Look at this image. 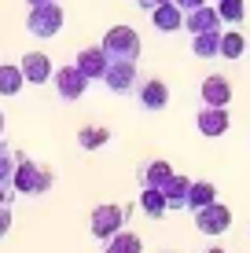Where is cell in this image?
Here are the masks:
<instances>
[{
	"label": "cell",
	"instance_id": "d6a6232c",
	"mask_svg": "<svg viewBox=\"0 0 250 253\" xmlns=\"http://www.w3.org/2000/svg\"><path fill=\"white\" fill-rule=\"evenodd\" d=\"M0 151H4V139H0Z\"/></svg>",
	"mask_w": 250,
	"mask_h": 253
},
{
	"label": "cell",
	"instance_id": "ffe728a7",
	"mask_svg": "<svg viewBox=\"0 0 250 253\" xmlns=\"http://www.w3.org/2000/svg\"><path fill=\"white\" fill-rule=\"evenodd\" d=\"M26 84L22 77V66H11V63H0V95H19Z\"/></svg>",
	"mask_w": 250,
	"mask_h": 253
},
{
	"label": "cell",
	"instance_id": "277c9868",
	"mask_svg": "<svg viewBox=\"0 0 250 253\" xmlns=\"http://www.w3.org/2000/svg\"><path fill=\"white\" fill-rule=\"evenodd\" d=\"M125 216H129V209H122V206H96L92 209V235L103 239V242L114 239V235L122 231Z\"/></svg>",
	"mask_w": 250,
	"mask_h": 253
},
{
	"label": "cell",
	"instance_id": "cb8c5ba5",
	"mask_svg": "<svg viewBox=\"0 0 250 253\" xmlns=\"http://www.w3.org/2000/svg\"><path fill=\"white\" fill-rule=\"evenodd\" d=\"M243 48H247L243 33H221V55H225V59H239Z\"/></svg>",
	"mask_w": 250,
	"mask_h": 253
},
{
	"label": "cell",
	"instance_id": "d6986e66",
	"mask_svg": "<svg viewBox=\"0 0 250 253\" xmlns=\"http://www.w3.org/2000/svg\"><path fill=\"white\" fill-rule=\"evenodd\" d=\"M169 176H173V169H169V162H162V158H154V162H148L140 169V184L144 187H162Z\"/></svg>",
	"mask_w": 250,
	"mask_h": 253
},
{
	"label": "cell",
	"instance_id": "7402d4cb",
	"mask_svg": "<svg viewBox=\"0 0 250 253\" xmlns=\"http://www.w3.org/2000/svg\"><path fill=\"white\" fill-rule=\"evenodd\" d=\"M217 15H221V22L239 26L247 19V7H243V0H217Z\"/></svg>",
	"mask_w": 250,
	"mask_h": 253
},
{
	"label": "cell",
	"instance_id": "8992f818",
	"mask_svg": "<svg viewBox=\"0 0 250 253\" xmlns=\"http://www.w3.org/2000/svg\"><path fill=\"white\" fill-rule=\"evenodd\" d=\"M103 84L114 95L133 92L136 88V63H129V59H110L107 70H103Z\"/></svg>",
	"mask_w": 250,
	"mask_h": 253
},
{
	"label": "cell",
	"instance_id": "7c38bea8",
	"mask_svg": "<svg viewBox=\"0 0 250 253\" xmlns=\"http://www.w3.org/2000/svg\"><path fill=\"white\" fill-rule=\"evenodd\" d=\"M19 66H22V77L30 84H45L48 77H51V59L45 55V51H26Z\"/></svg>",
	"mask_w": 250,
	"mask_h": 253
},
{
	"label": "cell",
	"instance_id": "7a4b0ae2",
	"mask_svg": "<svg viewBox=\"0 0 250 253\" xmlns=\"http://www.w3.org/2000/svg\"><path fill=\"white\" fill-rule=\"evenodd\" d=\"M103 51H107L110 59H129V63H136V59H140V33H136L133 26H110V30L103 33Z\"/></svg>",
	"mask_w": 250,
	"mask_h": 253
},
{
	"label": "cell",
	"instance_id": "9c48e42d",
	"mask_svg": "<svg viewBox=\"0 0 250 253\" xmlns=\"http://www.w3.org/2000/svg\"><path fill=\"white\" fill-rule=\"evenodd\" d=\"M151 22L158 33H177L180 26H184V7L177 4V0H166V4L151 7Z\"/></svg>",
	"mask_w": 250,
	"mask_h": 253
},
{
	"label": "cell",
	"instance_id": "4316f807",
	"mask_svg": "<svg viewBox=\"0 0 250 253\" xmlns=\"http://www.w3.org/2000/svg\"><path fill=\"white\" fill-rule=\"evenodd\" d=\"M7 202H11V187L0 184V206H7Z\"/></svg>",
	"mask_w": 250,
	"mask_h": 253
},
{
	"label": "cell",
	"instance_id": "44dd1931",
	"mask_svg": "<svg viewBox=\"0 0 250 253\" xmlns=\"http://www.w3.org/2000/svg\"><path fill=\"white\" fill-rule=\"evenodd\" d=\"M140 250H144L140 235H129V231H118L114 239H107V250H103V253H140Z\"/></svg>",
	"mask_w": 250,
	"mask_h": 253
},
{
	"label": "cell",
	"instance_id": "4dcf8cb0",
	"mask_svg": "<svg viewBox=\"0 0 250 253\" xmlns=\"http://www.w3.org/2000/svg\"><path fill=\"white\" fill-rule=\"evenodd\" d=\"M0 136H4V114H0Z\"/></svg>",
	"mask_w": 250,
	"mask_h": 253
},
{
	"label": "cell",
	"instance_id": "f546056e",
	"mask_svg": "<svg viewBox=\"0 0 250 253\" xmlns=\"http://www.w3.org/2000/svg\"><path fill=\"white\" fill-rule=\"evenodd\" d=\"M30 7H37V4H55V0H26Z\"/></svg>",
	"mask_w": 250,
	"mask_h": 253
},
{
	"label": "cell",
	"instance_id": "ba28073f",
	"mask_svg": "<svg viewBox=\"0 0 250 253\" xmlns=\"http://www.w3.org/2000/svg\"><path fill=\"white\" fill-rule=\"evenodd\" d=\"M195 125H199V132L210 136V139L225 136L228 125H232V121H228V107H202L199 118H195Z\"/></svg>",
	"mask_w": 250,
	"mask_h": 253
},
{
	"label": "cell",
	"instance_id": "e0dca14e",
	"mask_svg": "<svg viewBox=\"0 0 250 253\" xmlns=\"http://www.w3.org/2000/svg\"><path fill=\"white\" fill-rule=\"evenodd\" d=\"M192 51H195L199 59H213V55H221V30L192 33Z\"/></svg>",
	"mask_w": 250,
	"mask_h": 253
},
{
	"label": "cell",
	"instance_id": "484cf974",
	"mask_svg": "<svg viewBox=\"0 0 250 253\" xmlns=\"http://www.w3.org/2000/svg\"><path fill=\"white\" fill-rule=\"evenodd\" d=\"M7 231H11V209H7V206H0V239H4Z\"/></svg>",
	"mask_w": 250,
	"mask_h": 253
},
{
	"label": "cell",
	"instance_id": "9a60e30c",
	"mask_svg": "<svg viewBox=\"0 0 250 253\" xmlns=\"http://www.w3.org/2000/svg\"><path fill=\"white\" fill-rule=\"evenodd\" d=\"M188 187H192V180L180 176V172H173V176L162 184V195H166L169 209H184V206H188Z\"/></svg>",
	"mask_w": 250,
	"mask_h": 253
},
{
	"label": "cell",
	"instance_id": "ac0fdd59",
	"mask_svg": "<svg viewBox=\"0 0 250 253\" xmlns=\"http://www.w3.org/2000/svg\"><path fill=\"white\" fill-rule=\"evenodd\" d=\"M140 209L151 216V220L166 216V213H169V202H166V195H162V187H144V195H140Z\"/></svg>",
	"mask_w": 250,
	"mask_h": 253
},
{
	"label": "cell",
	"instance_id": "52a82bcc",
	"mask_svg": "<svg viewBox=\"0 0 250 253\" xmlns=\"http://www.w3.org/2000/svg\"><path fill=\"white\" fill-rule=\"evenodd\" d=\"M195 228L202 235H225L232 228V209L221 206V202H210V206L195 209Z\"/></svg>",
	"mask_w": 250,
	"mask_h": 253
},
{
	"label": "cell",
	"instance_id": "5b68a950",
	"mask_svg": "<svg viewBox=\"0 0 250 253\" xmlns=\"http://www.w3.org/2000/svg\"><path fill=\"white\" fill-rule=\"evenodd\" d=\"M51 81H55V92L63 95L66 103H74V99H81L85 92H89V77L81 74V66H59L55 74H51Z\"/></svg>",
	"mask_w": 250,
	"mask_h": 253
},
{
	"label": "cell",
	"instance_id": "2e32d148",
	"mask_svg": "<svg viewBox=\"0 0 250 253\" xmlns=\"http://www.w3.org/2000/svg\"><path fill=\"white\" fill-rule=\"evenodd\" d=\"M210 202H217V187L210 184V180H192V187H188V206L184 209H202V206H210Z\"/></svg>",
	"mask_w": 250,
	"mask_h": 253
},
{
	"label": "cell",
	"instance_id": "8fae6325",
	"mask_svg": "<svg viewBox=\"0 0 250 253\" xmlns=\"http://www.w3.org/2000/svg\"><path fill=\"white\" fill-rule=\"evenodd\" d=\"M107 63H110V55L103 51V44L77 51V66H81V74L89 77V81H103V70H107Z\"/></svg>",
	"mask_w": 250,
	"mask_h": 253
},
{
	"label": "cell",
	"instance_id": "d4e9b609",
	"mask_svg": "<svg viewBox=\"0 0 250 253\" xmlns=\"http://www.w3.org/2000/svg\"><path fill=\"white\" fill-rule=\"evenodd\" d=\"M15 165H19V154L15 151H0V184H11V176H15Z\"/></svg>",
	"mask_w": 250,
	"mask_h": 253
},
{
	"label": "cell",
	"instance_id": "f1b7e54d",
	"mask_svg": "<svg viewBox=\"0 0 250 253\" xmlns=\"http://www.w3.org/2000/svg\"><path fill=\"white\" fill-rule=\"evenodd\" d=\"M158 4H166V0H140V7H148V11H151V7H158Z\"/></svg>",
	"mask_w": 250,
	"mask_h": 253
},
{
	"label": "cell",
	"instance_id": "5bb4252c",
	"mask_svg": "<svg viewBox=\"0 0 250 253\" xmlns=\"http://www.w3.org/2000/svg\"><path fill=\"white\" fill-rule=\"evenodd\" d=\"M169 103V88L166 81H158V77H151V81L140 84V107L144 110H162Z\"/></svg>",
	"mask_w": 250,
	"mask_h": 253
},
{
	"label": "cell",
	"instance_id": "1f68e13d",
	"mask_svg": "<svg viewBox=\"0 0 250 253\" xmlns=\"http://www.w3.org/2000/svg\"><path fill=\"white\" fill-rule=\"evenodd\" d=\"M206 253H225V250H217V246H213V250H206Z\"/></svg>",
	"mask_w": 250,
	"mask_h": 253
},
{
	"label": "cell",
	"instance_id": "6da1fadb",
	"mask_svg": "<svg viewBox=\"0 0 250 253\" xmlns=\"http://www.w3.org/2000/svg\"><path fill=\"white\" fill-rule=\"evenodd\" d=\"M51 169H45V165L30 162L26 154H19V165H15V176H11V187L19 191V195H45V191L51 187Z\"/></svg>",
	"mask_w": 250,
	"mask_h": 253
},
{
	"label": "cell",
	"instance_id": "83f0119b",
	"mask_svg": "<svg viewBox=\"0 0 250 253\" xmlns=\"http://www.w3.org/2000/svg\"><path fill=\"white\" fill-rule=\"evenodd\" d=\"M180 7H184V11H192V7H199V4H206V0H177Z\"/></svg>",
	"mask_w": 250,
	"mask_h": 253
},
{
	"label": "cell",
	"instance_id": "30bf717a",
	"mask_svg": "<svg viewBox=\"0 0 250 253\" xmlns=\"http://www.w3.org/2000/svg\"><path fill=\"white\" fill-rule=\"evenodd\" d=\"M184 30L188 33H210V30H221V15L217 7H192V11H184Z\"/></svg>",
	"mask_w": 250,
	"mask_h": 253
},
{
	"label": "cell",
	"instance_id": "3957f363",
	"mask_svg": "<svg viewBox=\"0 0 250 253\" xmlns=\"http://www.w3.org/2000/svg\"><path fill=\"white\" fill-rule=\"evenodd\" d=\"M26 30L33 33V37H55L59 30H63V7L55 4H37L30 7V15H26Z\"/></svg>",
	"mask_w": 250,
	"mask_h": 253
},
{
	"label": "cell",
	"instance_id": "603a6c76",
	"mask_svg": "<svg viewBox=\"0 0 250 253\" xmlns=\"http://www.w3.org/2000/svg\"><path fill=\"white\" fill-rule=\"evenodd\" d=\"M110 139L107 128H96V125H89V128H81L77 132V143H81V151H96V147H103Z\"/></svg>",
	"mask_w": 250,
	"mask_h": 253
},
{
	"label": "cell",
	"instance_id": "4fadbf2b",
	"mask_svg": "<svg viewBox=\"0 0 250 253\" xmlns=\"http://www.w3.org/2000/svg\"><path fill=\"white\" fill-rule=\"evenodd\" d=\"M199 95H202V103H206V107H228V99H232V84H228V77L210 74V77L202 81Z\"/></svg>",
	"mask_w": 250,
	"mask_h": 253
}]
</instances>
